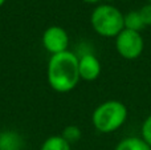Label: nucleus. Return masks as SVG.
<instances>
[{"label":"nucleus","instance_id":"1","mask_svg":"<svg viewBox=\"0 0 151 150\" xmlns=\"http://www.w3.org/2000/svg\"><path fill=\"white\" fill-rule=\"evenodd\" d=\"M48 84L58 93H68L81 80L78 72V57L70 50L52 55L47 68Z\"/></svg>","mask_w":151,"mask_h":150},{"label":"nucleus","instance_id":"2","mask_svg":"<svg viewBox=\"0 0 151 150\" xmlns=\"http://www.w3.org/2000/svg\"><path fill=\"white\" fill-rule=\"evenodd\" d=\"M127 108L123 102L109 100L99 104L93 112L91 122L101 133H113L118 130L127 120Z\"/></svg>","mask_w":151,"mask_h":150},{"label":"nucleus","instance_id":"3","mask_svg":"<svg viewBox=\"0 0 151 150\" xmlns=\"http://www.w3.org/2000/svg\"><path fill=\"white\" fill-rule=\"evenodd\" d=\"M125 15L118 8L102 4L94 8L90 16L93 29L104 37H117L125 29Z\"/></svg>","mask_w":151,"mask_h":150},{"label":"nucleus","instance_id":"4","mask_svg":"<svg viewBox=\"0 0 151 150\" xmlns=\"http://www.w3.org/2000/svg\"><path fill=\"white\" fill-rule=\"evenodd\" d=\"M115 49L126 60H135L145 49V41L141 32L123 29L115 37Z\"/></svg>","mask_w":151,"mask_h":150},{"label":"nucleus","instance_id":"5","mask_svg":"<svg viewBox=\"0 0 151 150\" xmlns=\"http://www.w3.org/2000/svg\"><path fill=\"white\" fill-rule=\"evenodd\" d=\"M41 44L45 48V50L50 53V56L57 55V53L68 50L69 36L63 27H48L41 36Z\"/></svg>","mask_w":151,"mask_h":150},{"label":"nucleus","instance_id":"6","mask_svg":"<svg viewBox=\"0 0 151 150\" xmlns=\"http://www.w3.org/2000/svg\"><path fill=\"white\" fill-rule=\"evenodd\" d=\"M80 77L85 81H94L101 74V63L93 53H83L78 57Z\"/></svg>","mask_w":151,"mask_h":150},{"label":"nucleus","instance_id":"7","mask_svg":"<svg viewBox=\"0 0 151 150\" xmlns=\"http://www.w3.org/2000/svg\"><path fill=\"white\" fill-rule=\"evenodd\" d=\"M24 141L15 130H4L0 133V150H23Z\"/></svg>","mask_w":151,"mask_h":150},{"label":"nucleus","instance_id":"8","mask_svg":"<svg viewBox=\"0 0 151 150\" xmlns=\"http://www.w3.org/2000/svg\"><path fill=\"white\" fill-rule=\"evenodd\" d=\"M115 150H151V148L142 138L127 137L115 146Z\"/></svg>","mask_w":151,"mask_h":150},{"label":"nucleus","instance_id":"9","mask_svg":"<svg viewBox=\"0 0 151 150\" xmlns=\"http://www.w3.org/2000/svg\"><path fill=\"white\" fill-rule=\"evenodd\" d=\"M40 150H70V144L63 138V136H50L42 142Z\"/></svg>","mask_w":151,"mask_h":150},{"label":"nucleus","instance_id":"10","mask_svg":"<svg viewBox=\"0 0 151 150\" xmlns=\"http://www.w3.org/2000/svg\"><path fill=\"white\" fill-rule=\"evenodd\" d=\"M123 19H125V29L141 32L145 28V24L142 21V17L138 11H130V12L126 13Z\"/></svg>","mask_w":151,"mask_h":150},{"label":"nucleus","instance_id":"11","mask_svg":"<svg viewBox=\"0 0 151 150\" xmlns=\"http://www.w3.org/2000/svg\"><path fill=\"white\" fill-rule=\"evenodd\" d=\"M63 138L66 141L68 144H76L80 141L81 136H82V132H81V129L78 126H76V125H69V126H66L65 129L63 130Z\"/></svg>","mask_w":151,"mask_h":150},{"label":"nucleus","instance_id":"12","mask_svg":"<svg viewBox=\"0 0 151 150\" xmlns=\"http://www.w3.org/2000/svg\"><path fill=\"white\" fill-rule=\"evenodd\" d=\"M141 132H142V140L151 148V114L143 121Z\"/></svg>","mask_w":151,"mask_h":150},{"label":"nucleus","instance_id":"13","mask_svg":"<svg viewBox=\"0 0 151 150\" xmlns=\"http://www.w3.org/2000/svg\"><path fill=\"white\" fill-rule=\"evenodd\" d=\"M138 12H139V15H141L145 27L151 25V4L150 3L149 4H146V5H143L142 8H139Z\"/></svg>","mask_w":151,"mask_h":150},{"label":"nucleus","instance_id":"14","mask_svg":"<svg viewBox=\"0 0 151 150\" xmlns=\"http://www.w3.org/2000/svg\"><path fill=\"white\" fill-rule=\"evenodd\" d=\"M85 3H89V4H96V3H98L99 0H83Z\"/></svg>","mask_w":151,"mask_h":150},{"label":"nucleus","instance_id":"15","mask_svg":"<svg viewBox=\"0 0 151 150\" xmlns=\"http://www.w3.org/2000/svg\"><path fill=\"white\" fill-rule=\"evenodd\" d=\"M4 3H5V0H0V7H1V5L4 4Z\"/></svg>","mask_w":151,"mask_h":150},{"label":"nucleus","instance_id":"16","mask_svg":"<svg viewBox=\"0 0 151 150\" xmlns=\"http://www.w3.org/2000/svg\"><path fill=\"white\" fill-rule=\"evenodd\" d=\"M149 1H150V4H151V0H149Z\"/></svg>","mask_w":151,"mask_h":150}]
</instances>
